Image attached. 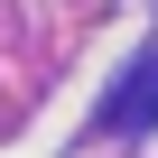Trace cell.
Returning <instances> with one entry per match:
<instances>
[{
	"label": "cell",
	"instance_id": "obj_1",
	"mask_svg": "<svg viewBox=\"0 0 158 158\" xmlns=\"http://www.w3.org/2000/svg\"><path fill=\"white\" fill-rule=\"evenodd\" d=\"M158 121V37L139 47V65L121 74V93H112V130H149Z\"/></svg>",
	"mask_w": 158,
	"mask_h": 158
}]
</instances>
